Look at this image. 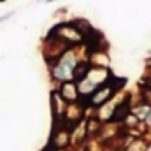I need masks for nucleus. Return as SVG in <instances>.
I'll return each mask as SVG.
<instances>
[{
    "mask_svg": "<svg viewBox=\"0 0 151 151\" xmlns=\"http://www.w3.org/2000/svg\"><path fill=\"white\" fill-rule=\"evenodd\" d=\"M81 62H84V60L79 58V55H77V47H70V49H67L58 60H55L53 63H49L51 77H53L58 84L67 83V81H74L76 70H77V67H79Z\"/></svg>",
    "mask_w": 151,
    "mask_h": 151,
    "instance_id": "obj_1",
    "label": "nucleus"
},
{
    "mask_svg": "<svg viewBox=\"0 0 151 151\" xmlns=\"http://www.w3.org/2000/svg\"><path fill=\"white\" fill-rule=\"evenodd\" d=\"M49 35H53V37H56L58 40H62V42L67 44L69 47H79V44L84 42V35L77 30V27L74 25V21L56 25V27L51 30Z\"/></svg>",
    "mask_w": 151,
    "mask_h": 151,
    "instance_id": "obj_3",
    "label": "nucleus"
},
{
    "mask_svg": "<svg viewBox=\"0 0 151 151\" xmlns=\"http://www.w3.org/2000/svg\"><path fill=\"white\" fill-rule=\"evenodd\" d=\"M56 91H58V95L63 99V102H65V104H77V102L81 100L76 81L62 83V84H60V88H56Z\"/></svg>",
    "mask_w": 151,
    "mask_h": 151,
    "instance_id": "obj_4",
    "label": "nucleus"
},
{
    "mask_svg": "<svg viewBox=\"0 0 151 151\" xmlns=\"http://www.w3.org/2000/svg\"><path fill=\"white\" fill-rule=\"evenodd\" d=\"M121 84H123L121 79H114V77L109 79L106 84H102V86L97 88V91L86 100V106H90V107H93V109H99V107L106 106L107 102H111V99L114 97V93L119 90Z\"/></svg>",
    "mask_w": 151,
    "mask_h": 151,
    "instance_id": "obj_2",
    "label": "nucleus"
},
{
    "mask_svg": "<svg viewBox=\"0 0 151 151\" xmlns=\"http://www.w3.org/2000/svg\"><path fill=\"white\" fill-rule=\"evenodd\" d=\"M113 151H125V150H113Z\"/></svg>",
    "mask_w": 151,
    "mask_h": 151,
    "instance_id": "obj_9",
    "label": "nucleus"
},
{
    "mask_svg": "<svg viewBox=\"0 0 151 151\" xmlns=\"http://www.w3.org/2000/svg\"><path fill=\"white\" fill-rule=\"evenodd\" d=\"M51 100H53V114H55L56 121H62L63 116H65V111H67V106H69V104L63 102V99L58 95L56 90L51 93Z\"/></svg>",
    "mask_w": 151,
    "mask_h": 151,
    "instance_id": "obj_5",
    "label": "nucleus"
},
{
    "mask_svg": "<svg viewBox=\"0 0 151 151\" xmlns=\"http://www.w3.org/2000/svg\"><path fill=\"white\" fill-rule=\"evenodd\" d=\"M125 151H148V142H144L142 139H134L130 141V144H127V150Z\"/></svg>",
    "mask_w": 151,
    "mask_h": 151,
    "instance_id": "obj_7",
    "label": "nucleus"
},
{
    "mask_svg": "<svg viewBox=\"0 0 151 151\" xmlns=\"http://www.w3.org/2000/svg\"><path fill=\"white\" fill-rule=\"evenodd\" d=\"M150 113H151V107L148 106V104H139V106H134L132 109H130V114L139 121V123H144V119L150 116Z\"/></svg>",
    "mask_w": 151,
    "mask_h": 151,
    "instance_id": "obj_6",
    "label": "nucleus"
},
{
    "mask_svg": "<svg viewBox=\"0 0 151 151\" xmlns=\"http://www.w3.org/2000/svg\"><path fill=\"white\" fill-rule=\"evenodd\" d=\"M144 125H146L148 128H151V113H150V116H148V118L144 119Z\"/></svg>",
    "mask_w": 151,
    "mask_h": 151,
    "instance_id": "obj_8",
    "label": "nucleus"
}]
</instances>
